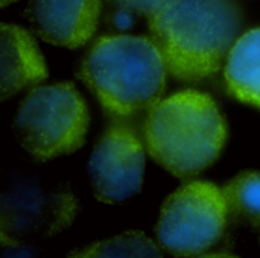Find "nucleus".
Masks as SVG:
<instances>
[{"label": "nucleus", "mask_w": 260, "mask_h": 258, "mask_svg": "<svg viewBox=\"0 0 260 258\" xmlns=\"http://www.w3.org/2000/svg\"><path fill=\"white\" fill-rule=\"evenodd\" d=\"M148 20L168 71L198 82L227 61L241 36L242 9L236 0H165Z\"/></svg>", "instance_id": "nucleus-1"}, {"label": "nucleus", "mask_w": 260, "mask_h": 258, "mask_svg": "<svg viewBox=\"0 0 260 258\" xmlns=\"http://www.w3.org/2000/svg\"><path fill=\"white\" fill-rule=\"evenodd\" d=\"M143 138L155 163L178 178H190L218 160L227 123L209 94L184 90L149 109Z\"/></svg>", "instance_id": "nucleus-2"}, {"label": "nucleus", "mask_w": 260, "mask_h": 258, "mask_svg": "<svg viewBox=\"0 0 260 258\" xmlns=\"http://www.w3.org/2000/svg\"><path fill=\"white\" fill-rule=\"evenodd\" d=\"M166 64L146 36L99 38L81 62L78 78L111 114L128 117L151 109L166 87Z\"/></svg>", "instance_id": "nucleus-3"}, {"label": "nucleus", "mask_w": 260, "mask_h": 258, "mask_svg": "<svg viewBox=\"0 0 260 258\" xmlns=\"http://www.w3.org/2000/svg\"><path fill=\"white\" fill-rule=\"evenodd\" d=\"M88 109L70 82L34 88L20 103L14 132L20 146L38 161L78 151L88 131Z\"/></svg>", "instance_id": "nucleus-4"}, {"label": "nucleus", "mask_w": 260, "mask_h": 258, "mask_svg": "<svg viewBox=\"0 0 260 258\" xmlns=\"http://www.w3.org/2000/svg\"><path fill=\"white\" fill-rule=\"evenodd\" d=\"M78 210L79 204L64 182L34 175L12 178L0 193L2 245L53 237L73 224Z\"/></svg>", "instance_id": "nucleus-5"}, {"label": "nucleus", "mask_w": 260, "mask_h": 258, "mask_svg": "<svg viewBox=\"0 0 260 258\" xmlns=\"http://www.w3.org/2000/svg\"><path fill=\"white\" fill-rule=\"evenodd\" d=\"M227 222L222 189L190 181L165 201L155 233L160 245L174 255H203L221 240Z\"/></svg>", "instance_id": "nucleus-6"}, {"label": "nucleus", "mask_w": 260, "mask_h": 258, "mask_svg": "<svg viewBox=\"0 0 260 258\" xmlns=\"http://www.w3.org/2000/svg\"><path fill=\"white\" fill-rule=\"evenodd\" d=\"M145 173V149L133 129L110 126L96 141L88 161V176L94 196L105 204H117L137 195Z\"/></svg>", "instance_id": "nucleus-7"}, {"label": "nucleus", "mask_w": 260, "mask_h": 258, "mask_svg": "<svg viewBox=\"0 0 260 258\" xmlns=\"http://www.w3.org/2000/svg\"><path fill=\"white\" fill-rule=\"evenodd\" d=\"M101 0H30L26 18L46 43L69 49L84 46L94 33Z\"/></svg>", "instance_id": "nucleus-8"}, {"label": "nucleus", "mask_w": 260, "mask_h": 258, "mask_svg": "<svg viewBox=\"0 0 260 258\" xmlns=\"http://www.w3.org/2000/svg\"><path fill=\"white\" fill-rule=\"evenodd\" d=\"M47 78L44 58L34 38L20 26H0V99Z\"/></svg>", "instance_id": "nucleus-9"}, {"label": "nucleus", "mask_w": 260, "mask_h": 258, "mask_svg": "<svg viewBox=\"0 0 260 258\" xmlns=\"http://www.w3.org/2000/svg\"><path fill=\"white\" fill-rule=\"evenodd\" d=\"M229 91L260 108V29L242 33L232 47L224 70Z\"/></svg>", "instance_id": "nucleus-10"}, {"label": "nucleus", "mask_w": 260, "mask_h": 258, "mask_svg": "<svg viewBox=\"0 0 260 258\" xmlns=\"http://www.w3.org/2000/svg\"><path fill=\"white\" fill-rule=\"evenodd\" d=\"M229 220L253 231L260 239V170L236 175L224 187Z\"/></svg>", "instance_id": "nucleus-11"}, {"label": "nucleus", "mask_w": 260, "mask_h": 258, "mask_svg": "<svg viewBox=\"0 0 260 258\" xmlns=\"http://www.w3.org/2000/svg\"><path fill=\"white\" fill-rule=\"evenodd\" d=\"M73 257H161L160 249L142 233H125L75 251Z\"/></svg>", "instance_id": "nucleus-12"}, {"label": "nucleus", "mask_w": 260, "mask_h": 258, "mask_svg": "<svg viewBox=\"0 0 260 258\" xmlns=\"http://www.w3.org/2000/svg\"><path fill=\"white\" fill-rule=\"evenodd\" d=\"M107 2L120 14H137L149 18L163 5L165 0H107Z\"/></svg>", "instance_id": "nucleus-13"}, {"label": "nucleus", "mask_w": 260, "mask_h": 258, "mask_svg": "<svg viewBox=\"0 0 260 258\" xmlns=\"http://www.w3.org/2000/svg\"><path fill=\"white\" fill-rule=\"evenodd\" d=\"M12 2H15V0H0L2 6H8V5H9V3H12Z\"/></svg>", "instance_id": "nucleus-14"}]
</instances>
